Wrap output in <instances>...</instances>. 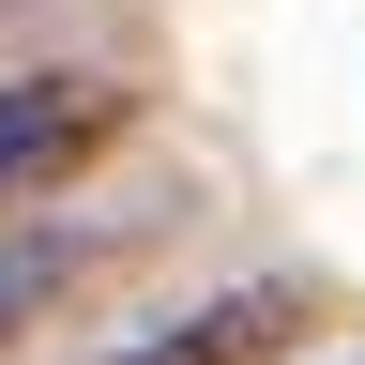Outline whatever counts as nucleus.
Wrapping results in <instances>:
<instances>
[{
    "instance_id": "f257e3e1",
    "label": "nucleus",
    "mask_w": 365,
    "mask_h": 365,
    "mask_svg": "<svg viewBox=\"0 0 365 365\" xmlns=\"http://www.w3.org/2000/svg\"><path fill=\"white\" fill-rule=\"evenodd\" d=\"M107 137H122V91L107 76H16V91H0V213L61 198Z\"/></svg>"
},
{
    "instance_id": "f03ea898",
    "label": "nucleus",
    "mask_w": 365,
    "mask_h": 365,
    "mask_svg": "<svg viewBox=\"0 0 365 365\" xmlns=\"http://www.w3.org/2000/svg\"><path fill=\"white\" fill-rule=\"evenodd\" d=\"M274 335H289V289H228V304H198V319H168V335L107 350V365H259Z\"/></svg>"
},
{
    "instance_id": "7ed1b4c3",
    "label": "nucleus",
    "mask_w": 365,
    "mask_h": 365,
    "mask_svg": "<svg viewBox=\"0 0 365 365\" xmlns=\"http://www.w3.org/2000/svg\"><path fill=\"white\" fill-rule=\"evenodd\" d=\"M46 289H61V244H16V259H0V350H16V319H31Z\"/></svg>"
},
{
    "instance_id": "20e7f679",
    "label": "nucleus",
    "mask_w": 365,
    "mask_h": 365,
    "mask_svg": "<svg viewBox=\"0 0 365 365\" xmlns=\"http://www.w3.org/2000/svg\"><path fill=\"white\" fill-rule=\"evenodd\" d=\"M335 365H365V350H335Z\"/></svg>"
}]
</instances>
